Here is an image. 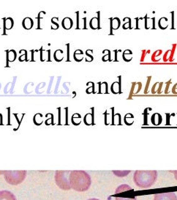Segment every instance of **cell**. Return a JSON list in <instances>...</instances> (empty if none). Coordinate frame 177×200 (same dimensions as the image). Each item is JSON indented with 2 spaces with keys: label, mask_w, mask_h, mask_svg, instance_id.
Wrapping results in <instances>:
<instances>
[{
  "label": "cell",
  "mask_w": 177,
  "mask_h": 200,
  "mask_svg": "<svg viewBox=\"0 0 177 200\" xmlns=\"http://www.w3.org/2000/svg\"><path fill=\"white\" fill-rule=\"evenodd\" d=\"M69 181L71 189L78 192H84L89 190L91 184L90 175L85 171H71Z\"/></svg>",
  "instance_id": "obj_1"
},
{
  "label": "cell",
  "mask_w": 177,
  "mask_h": 200,
  "mask_svg": "<svg viewBox=\"0 0 177 200\" xmlns=\"http://www.w3.org/2000/svg\"><path fill=\"white\" fill-rule=\"evenodd\" d=\"M157 171H135L133 176V181L141 188H148L156 182Z\"/></svg>",
  "instance_id": "obj_2"
},
{
  "label": "cell",
  "mask_w": 177,
  "mask_h": 200,
  "mask_svg": "<svg viewBox=\"0 0 177 200\" xmlns=\"http://www.w3.org/2000/svg\"><path fill=\"white\" fill-rule=\"evenodd\" d=\"M27 171H5L4 176L6 182L13 186L21 184L27 177Z\"/></svg>",
  "instance_id": "obj_3"
},
{
  "label": "cell",
  "mask_w": 177,
  "mask_h": 200,
  "mask_svg": "<svg viewBox=\"0 0 177 200\" xmlns=\"http://www.w3.org/2000/svg\"><path fill=\"white\" fill-rule=\"evenodd\" d=\"M71 171H56L54 179L56 186L62 190L69 191L71 189L69 181L70 174Z\"/></svg>",
  "instance_id": "obj_4"
},
{
  "label": "cell",
  "mask_w": 177,
  "mask_h": 200,
  "mask_svg": "<svg viewBox=\"0 0 177 200\" xmlns=\"http://www.w3.org/2000/svg\"><path fill=\"white\" fill-rule=\"evenodd\" d=\"M154 200H177V197L174 192L159 193L154 195Z\"/></svg>",
  "instance_id": "obj_5"
},
{
  "label": "cell",
  "mask_w": 177,
  "mask_h": 200,
  "mask_svg": "<svg viewBox=\"0 0 177 200\" xmlns=\"http://www.w3.org/2000/svg\"><path fill=\"white\" fill-rule=\"evenodd\" d=\"M142 88V83L141 82H133L132 86H131V89L129 94L128 100L133 99V96L135 95L138 93H139Z\"/></svg>",
  "instance_id": "obj_6"
},
{
  "label": "cell",
  "mask_w": 177,
  "mask_h": 200,
  "mask_svg": "<svg viewBox=\"0 0 177 200\" xmlns=\"http://www.w3.org/2000/svg\"><path fill=\"white\" fill-rule=\"evenodd\" d=\"M110 24H111V29H110V35H113V31L117 30L120 27L121 25V21L119 18H110Z\"/></svg>",
  "instance_id": "obj_7"
},
{
  "label": "cell",
  "mask_w": 177,
  "mask_h": 200,
  "mask_svg": "<svg viewBox=\"0 0 177 200\" xmlns=\"http://www.w3.org/2000/svg\"><path fill=\"white\" fill-rule=\"evenodd\" d=\"M100 12H97V17H94L89 21V26L90 28L93 30H100Z\"/></svg>",
  "instance_id": "obj_8"
},
{
  "label": "cell",
  "mask_w": 177,
  "mask_h": 200,
  "mask_svg": "<svg viewBox=\"0 0 177 200\" xmlns=\"http://www.w3.org/2000/svg\"><path fill=\"white\" fill-rule=\"evenodd\" d=\"M0 200H17L16 196L9 191H0Z\"/></svg>",
  "instance_id": "obj_9"
},
{
  "label": "cell",
  "mask_w": 177,
  "mask_h": 200,
  "mask_svg": "<svg viewBox=\"0 0 177 200\" xmlns=\"http://www.w3.org/2000/svg\"><path fill=\"white\" fill-rule=\"evenodd\" d=\"M3 23H4V32L3 35L5 34V30H10L13 27L14 21L12 18H7V19H3Z\"/></svg>",
  "instance_id": "obj_10"
},
{
  "label": "cell",
  "mask_w": 177,
  "mask_h": 200,
  "mask_svg": "<svg viewBox=\"0 0 177 200\" xmlns=\"http://www.w3.org/2000/svg\"><path fill=\"white\" fill-rule=\"evenodd\" d=\"M62 27L66 30H69L73 27V21L72 19L70 17H66L62 20Z\"/></svg>",
  "instance_id": "obj_11"
},
{
  "label": "cell",
  "mask_w": 177,
  "mask_h": 200,
  "mask_svg": "<svg viewBox=\"0 0 177 200\" xmlns=\"http://www.w3.org/2000/svg\"><path fill=\"white\" fill-rule=\"evenodd\" d=\"M22 26L25 30H31L34 26V21L29 17L25 18V19L23 20Z\"/></svg>",
  "instance_id": "obj_12"
},
{
  "label": "cell",
  "mask_w": 177,
  "mask_h": 200,
  "mask_svg": "<svg viewBox=\"0 0 177 200\" xmlns=\"http://www.w3.org/2000/svg\"><path fill=\"white\" fill-rule=\"evenodd\" d=\"M7 53V67L8 66V62H13L16 60V57H17V54L16 51L15 50H10L7 51H6Z\"/></svg>",
  "instance_id": "obj_13"
},
{
  "label": "cell",
  "mask_w": 177,
  "mask_h": 200,
  "mask_svg": "<svg viewBox=\"0 0 177 200\" xmlns=\"http://www.w3.org/2000/svg\"><path fill=\"white\" fill-rule=\"evenodd\" d=\"M163 82L154 83V84L152 86V90H151L152 95H154V94L160 95L162 93V87H163Z\"/></svg>",
  "instance_id": "obj_14"
},
{
  "label": "cell",
  "mask_w": 177,
  "mask_h": 200,
  "mask_svg": "<svg viewBox=\"0 0 177 200\" xmlns=\"http://www.w3.org/2000/svg\"><path fill=\"white\" fill-rule=\"evenodd\" d=\"M111 92L114 95L122 93V87L119 85V81H115V82H113L112 84H111Z\"/></svg>",
  "instance_id": "obj_15"
},
{
  "label": "cell",
  "mask_w": 177,
  "mask_h": 200,
  "mask_svg": "<svg viewBox=\"0 0 177 200\" xmlns=\"http://www.w3.org/2000/svg\"><path fill=\"white\" fill-rule=\"evenodd\" d=\"M51 50L44 51L42 48H40V60L41 61H51Z\"/></svg>",
  "instance_id": "obj_16"
},
{
  "label": "cell",
  "mask_w": 177,
  "mask_h": 200,
  "mask_svg": "<svg viewBox=\"0 0 177 200\" xmlns=\"http://www.w3.org/2000/svg\"><path fill=\"white\" fill-rule=\"evenodd\" d=\"M91 109L92 111V113H88L84 116V122L87 125L94 124V109L95 108H91Z\"/></svg>",
  "instance_id": "obj_17"
},
{
  "label": "cell",
  "mask_w": 177,
  "mask_h": 200,
  "mask_svg": "<svg viewBox=\"0 0 177 200\" xmlns=\"http://www.w3.org/2000/svg\"><path fill=\"white\" fill-rule=\"evenodd\" d=\"M151 121H152V124L154 125H160L162 121H163V117H162V116L159 113H154L152 116Z\"/></svg>",
  "instance_id": "obj_18"
},
{
  "label": "cell",
  "mask_w": 177,
  "mask_h": 200,
  "mask_svg": "<svg viewBox=\"0 0 177 200\" xmlns=\"http://www.w3.org/2000/svg\"><path fill=\"white\" fill-rule=\"evenodd\" d=\"M98 87H99V90H98V93L101 94H108V86L107 82H99L98 83Z\"/></svg>",
  "instance_id": "obj_19"
},
{
  "label": "cell",
  "mask_w": 177,
  "mask_h": 200,
  "mask_svg": "<svg viewBox=\"0 0 177 200\" xmlns=\"http://www.w3.org/2000/svg\"><path fill=\"white\" fill-rule=\"evenodd\" d=\"M122 58L125 62H130L133 59V51L130 49H127L124 51L122 54Z\"/></svg>",
  "instance_id": "obj_20"
},
{
  "label": "cell",
  "mask_w": 177,
  "mask_h": 200,
  "mask_svg": "<svg viewBox=\"0 0 177 200\" xmlns=\"http://www.w3.org/2000/svg\"><path fill=\"white\" fill-rule=\"evenodd\" d=\"M168 20L167 18H165V17L161 18V19H159V21H158L159 27L162 30H165V29H167L168 26Z\"/></svg>",
  "instance_id": "obj_21"
},
{
  "label": "cell",
  "mask_w": 177,
  "mask_h": 200,
  "mask_svg": "<svg viewBox=\"0 0 177 200\" xmlns=\"http://www.w3.org/2000/svg\"><path fill=\"white\" fill-rule=\"evenodd\" d=\"M73 57H74V59H75L76 62L82 61V59H84V52H83L82 50H80V49L76 50L74 52Z\"/></svg>",
  "instance_id": "obj_22"
},
{
  "label": "cell",
  "mask_w": 177,
  "mask_h": 200,
  "mask_svg": "<svg viewBox=\"0 0 177 200\" xmlns=\"http://www.w3.org/2000/svg\"><path fill=\"white\" fill-rule=\"evenodd\" d=\"M124 21V24L122 26V28L123 30H128V29H130V30H132V21H131V19L129 17H125L123 19Z\"/></svg>",
  "instance_id": "obj_23"
},
{
  "label": "cell",
  "mask_w": 177,
  "mask_h": 200,
  "mask_svg": "<svg viewBox=\"0 0 177 200\" xmlns=\"http://www.w3.org/2000/svg\"><path fill=\"white\" fill-rule=\"evenodd\" d=\"M54 59L56 62H61L64 59V52H63L62 50H56L55 53H54Z\"/></svg>",
  "instance_id": "obj_24"
},
{
  "label": "cell",
  "mask_w": 177,
  "mask_h": 200,
  "mask_svg": "<svg viewBox=\"0 0 177 200\" xmlns=\"http://www.w3.org/2000/svg\"><path fill=\"white\" fill-rule=\"evenodd\" d=\"M130 190H133V189L130 186H128V185L123 184V185H121V186L117 187V190H116L115 193H118L124 192V191H130Z\"/></svg>",
  "instance_id": "obj_25"
},
{
  "label": "cell",
  "mask_w": 177,
  "mask_h": 200,
  "mask_svg": "<svg viewBox=\"0 0 177 200\" xmlns=\"http://www.w3.org/2000/svg\"><path fill=\"white\" fill-rule=\"evenodd\" d=\"M124 122H125L127 125H133V123L134 122V116H133L132 114L128 113L127 114H125V116H124Z\"/></svg>",
  "instance_id": "obj_26"
},
{
  "label": "cell",
  "mask_w": 177,
  "mask_h": 200,
  "mask_svg": "<svg viewBox=\"0 0 177 200\" xmlns=\"http://www.w3.org/2000/svg\"><path fill=\"white\" fill-rule=\"evenodd\" d=\"M72 122H73L74 125H79L81 122V116L78 113L74 114L73 116H72Z\"/></svg>",
  "instance_id": "obj_27"
},
{
  "label": "cell",
  "mask_w": 177,
  "mask_h": 200,
  "mask_svg": "<svg viewBox=\"0 0 177 200\" xmlns=\"http://www.w3.org/2000/svg\"><path fill=\"white\" fill-rule=\"evenodd\" d=\"M163 54V51L161 49L157 50L156 51H154L152 55V57H151V59H152V62H158V61L156 59V57H158L159 56H161V54Z\"/></svg>",
  "instance_id": "obj_28"
},
{
  "label": "cell",
  "mask_w": 177,
  "mask_h": 200,
  "mask_svg": "<svg viewBox=\"0 0 177 200\" xmlns=\"http://www.w3.org/2000/svg\"><path fill=\"white\" fill-rule=\"evenodd\" d=\"M34 122L35 125H41L43 123V115L42 114H36L34 116Z\"/></svg>",
  "instance_id": "obj_29"
},
{
  "label": "cell",
  "mask_w": 177,
  "mask_h": 200,
  "mask_svg": "<svg viewBox=\"0 0 177 200\" xmlns=\"http://www.w3.org/2000/svg\"><path fill=\"white\" fill-rule=\"evenodd\" d=\"M58 21H59V18L58 17H54L53 19H51V30H57V29H59V27H60V25H59L58 24Z\"/></svg>",
  "instance_id": "obj_30"
},
{
  "label": "cell",
  "mask_w": 177,
  "mask_h": 200,
  "mask_svg": "<svg viewBox=\"0 0 177 200\" xmlns=\"http://www.w3.org/2000/svg\"><path fill=\"white\" fill-rule=\"evenodd\" d=\"M176 47H177L176 43H174L172 45V49H170V57H169V59H168V61L170 62H172L174 61V56L175 54V51H176Z\"/></svg>",
  "instance_id": "obj_31"
},
{
  "label": "cell",
  "mask_w": 177,
  "mask_h": 200,
  "mask_svg": "<svg viewBox=\"0 0 177 200\" xmlns=\"http://www.w3.org/2000/svg\"><path fill=\"white\" fill-rule=\"evenodd\" d=\"M130 172V171H113V173L115 175H117V177H125V176L128 175Z\"/></svg>",
  "instance_id": "obj_32"
},
{
  "label": "cell",
  "mask_w": 177,
  "mask_h": 200,
  "mask_svg": "<svg viewBox=\"0 0 177 200\" xmlns=\"http://www.w3.org/2000/svg\"><path fill=\"white\" fill-rule=\"evenodd\" d=\"M93 50L91 49H88L86 51V62H92L94 59V57H93Z\"/></svg>",
  "instance_id": "obj_33"
},
{
  "label": "cell",
  "mask_w": 177,
  "mask_h": 200,
  "mask_svg": "<svg viewBox=\"0 0 177 200\" xmlns=\"http://www.w3.org/2000/svg\"><path fill=\"white\" fill-rule=\"evenodd\" d=\"M20 54H21V55L20 56V57L18 58V60L20 62H23V61H28L27 59V51L26 50H21L20 51Z\"/></svg>",
  "instance_id": "obj_34"
},
{
  "label": "cell",
  "mask_w": 177,
  "mask_h": 200,
  "mask_svg": "<svg viewBox=\"0 0 177 200\" xmlns=\"http://www.w3.org/2000/svg\"><path fill=\"white\" fill-rule=\"evenodd\" d=\"M106 50H107V53H108V54H106L103 57H102V60L103 61V62H106V61L111 62V61H112V59H111V51L108 50V49H106Z\"/></svg>",
  "instance_id": "obj_35"
},
{
  "label": "cell",
  "mask_w": 177,
  "mask_h": 200,
  "mask_svg": "<svg viewBox=\"0 0 177 200\" xmlns=\"http://www.w3.org/2000/svg\"><path fill=\"white\" fill-rule=\"evenodd\" d=\"M152 109L151 108H146L144 111L143 112V115L144 116V125H147V117L148 116V114L149 112H148V111H151Z\"/></svg>",
  "instance_id": "obj_36"
},
{
  "label": "cell",
  "mask_w": 177,
  "mask_h": 200,
  "mask_svg": "<svg viewBox=\"0 0 177 200\" xmlns=\"http://www.w3.org/2000/svg\"><path fill=\"white\" fill-rule=\"evenodd\" d=\"M152 80V76H148L147 77V81H146L145 89H144V94H148V87H149L150 81Z\"/></svg>",
  "instance_id": "obj_37"
},
{
  "label": "cell",
  "mask_w": 177,
  "mask_h": 200,
  "mask_svg": "<svg viewBox=\"0 0 177 200\" xmlns=\"http://www.w3.org/2000/svg\"><path fill=\"white\" fill-rule=\"evenodd\" d=\"M150 53V50H142V54L141 57V62H143L145 60L146 55H148Z\"/></svg>",
  "instance_id": "obj_38"
},
{
  "label": "cell",
  "mask_w": 177,
  "mask_h": 200,
  "mask_svg": "<svg viewBox=\"0 0 177 200\" xmlns=\"http://www.w3.org/2000/svg\"><path fill=\"white\" fill-rule=\"evenodd\" d=\"M171 82H172V78H170L168 80L167 82H166V87H165V95H168L170 93V85L171 84Z\"/></svg>",
  "instance_id": "obj_39"
},
{
  "label": "cell",
  "mask_w": 177,
  "mask_h": 200,
  "mask_svg": "<svg viewBox=\"0 0 177 200\" xmlns=\"http://www.w3.org/2000/svg\"><path fill=\"white\" fill-rule=\"evenodd\" d=\"M95 84H94L93 82H91V87H88L86 90V92L87 94H91V93H95Z\"/></svg>",
  "instance_id": "obj_40"
},
{
  "label": "cell",
  "mask_w": 177,
  "mask_h": 200,
  "mask_svg": "<svg viewBox=\"0 0 177 200\" xmlns=\"http://www.w3.org/2000/svg\"><path fill=\"white\" fill-rule=\"evenodd\" d=\"M170 50H168L167 51H165V54H164L163 58V60L164 62H168V59H169V57H170Z\"/></svg>",
  "instance_id": "obj_41"
},
{
  "label": "cell",
  "mask_w": 177,
  "mask_h": 200,
  "mask_svg": "<svg viewBox=\"0 0 177 200\" xmlns=\"http://www.w3.org/2000/svg\"><path fill=\"white\" fill-rule=\"evenodd\" d=\"M116 200H137L135 197L134 198H123V197H116Z\"/></svg>",
  "instance_id": "obj_42"
},
{
  "label": "cell",
  "mask_w": 177,
  "mask_h": 200,
  "mask_svg": "<svg viewBox=\"0 0 177 200\" xmlns=\"http://www.w3.org/2000/svg\"><path fill=\"white\" fill-rule=\"evenodd\" d=\"M170 14H171V29L174 30V12H170Z\"/></svg>",
  "instance_id": "obj_43"
},
{
  "label": "cell",
  "mask_w": 177,
  "mask_h": 200,
  "mask_svg": "<svg viewBox=\"0 0 177 200\" xmlns=\"http://www.w3.org/2000/svg\"><path fill=\"white\" fill-rule=\"evenodd\" d=\"M143 19H145V29L146 30H148V29H149V27H148V15L146 14V15L144 16Z\"/></svg>",
  "instance_id": "obj_44"
},
{
  "label": "cell",
  "mask_w": 177,
  "mask_h": 200,
  "mask_svg": "<svg viewBox=\"0 0 177 200\" xmlns=\"http://www.w3.org/2000/svg\"><path fill=\"white\" fill-rule=\"evenodd\" d=\"M176 89H177V83L175 84L172 87V89H171L172 93L174 94V95H177Z\"/></svg>",
  "instance_id": "obj_45"
},
{
  "label": "cell",
  "mask_w": 177,
  "mask_h": 200,
  "mask_svg": "<svg viewBox=\"0 0 177 200\" xmlns=\"http://www.w3.org/2000/svg\"><path fill=\"white\" fill-rule=\"evenodd\" d=\"M121 51V50H114L113 51V52H114V55H115V57H114V60L115 62H118L119 61V59H118V57H117V55H118V52H120Z\"/></svg>",
  "instance_id": "obj_46"
},
{
  "label": "cell",
  "mask_w": 177,
  "mask_h": 200,
  "mask_svg": "<svg viewBox=\"0 0 177 200\" xmlns=\"http://www.w3.org/2000/svg\"><path fill=\"white\" fill-rule=\"evenodd\" d=\"M165 115L167 116V121H166V125H170V118L172 116V114L169 113H165Z\"/></svg>",
  "instance_id": "obj_47"
},
{
  "label": "cell",
  "mask_w": 177,
  "mask_h": 200,
  "mask_svg": "<svg viewBox=\"0 0 177 200\" xmlns=\"http://www.w3.org/2000/svg\"><path fill=\"white\" fill-rule=\"evenodd\" d=\"M76 17H77V26H76V29H79V12H76Z\"/></svg>",
  "instance_id": "obj_48"
},
{
  "label": "cell",
  "mask_w": 177,
  "mask_h": 200,
  "mask_svg": "<svg viewBox=\"0 0 177 200\" xmlns=\"http://www.w3.org/2000/svg\"><path fill=\"white\" fill-rule=\"evenodd\" d=\"M53 117H54V116L52 115L51 118L45 121V123H46V125H50V124H51V123H53Z\"/></svg>",
  "instance_id": "obj_49"
},
{
  "label": "cell",
  "mask_w": 177,
  "mask_h": 200,
  "mask_svg": "<svg viewBox=\"0 0 177 200\" xmlns=\"http://www.w3.org/2000/svg\"><path fill=\"white\" fill-rule=\"evenodd\" d=\"M67 61H70V44H67Z\"/></svg>",
  "instance_id": "obj_50"
},
{
  "label": "cell",
  "mask_w": 177,
  "mask_h": 200,
  "mask_svg": "<svg viewBox=\"0 0 177 200\" xmlns=\"http://www.w3.org/2000/svg\"><path fill=\"white\" fill-rule=\"evenodd\" d=\"M152 30H155V18H152Z\"/></svg>",
  "instance_id": "obj_51"
},
{
  "label": "cell",
  "mask_w": 177,
  "mask_h": 200,
  "mask_svg": "<svg viewBox=\"0 0 177 200\" xmlns=\"http://www.w3.org/2000/svg\"><path fill=\"white\" fill-rule=\"evenodd\" d=\"M83 20H84V29H86V18H84Z\"/></svg>",
  "instance_id": "obj_52"
},
{
  "label": "cell",
  "mask_w": 177,
  "mask_h": 200,
  "mask_svg": "<svg viewBox=\"0 0 177 200\" xmlns=\"http://www.w3.org/2000/svg\"><path fill=\"white\" fill-rule=\"evenodd\" d=\"M135 21H136V29H138V30H139V26H138V21H139V19L138 18H136L135 19Z\"/></svg>",
  "instance_id": "obj_53"
},
{
  "label": "cell",
  "mask_w": 177,
  "mask_h": 200,
  "mask_svg": "<svg viewBox=\"0 0 177 200\" xmlns=\"http://www.w3.org/2000/svg\"><path fill=\"white\" fill-rule=\"evenodd\" d=\"M173 174L174 175V177H175V179H176L177 180V171H172Z\"/></svg>",
  "instance_id": "obj_54"
},
{
  "label": "cell",
  "mask_w": 177,
  "mask_h": 200,
  "mask_svg": "<svg viewBox=\"0 0 177 200\" xmlns=\"http://www.w3.org/2000/svg\"><path fill=\"white\" fill-rule=\"evenodd\" d=\"M2 123H3V115L0 114V125H2Z\"/></svg>",
  "instance_id": "obj_55"
},
{
  "label": "cell",
  "mask_w": 177,
  "mask_h": 200,
  "mask_svg": "<svg viewBox=\"0 0 177 200\" xmlns=\"http://www.w3.org/2000/svg\"><path fill=\"white\" fill-rule=\"evenodd\" d=\"M87 200H100V199H96V198H91V199H87Z\"/></svg>",
  "instance_id": "obj_56"
},
{
  "label": "cell",
  "mask_w": 177,
  "mask_h": 200,
  "mask_svg": "<svg viewBox=\"0 0 177 200\" xmlns=\"http://www.w3.org/2000/svg\"><path fill=\"white\" fill-rule=\"evenodd\" d=\"M4 173H5V171H0V175H4Z\"/></svg>",
  "instance_id": "obj_57"
}]
</instances>
